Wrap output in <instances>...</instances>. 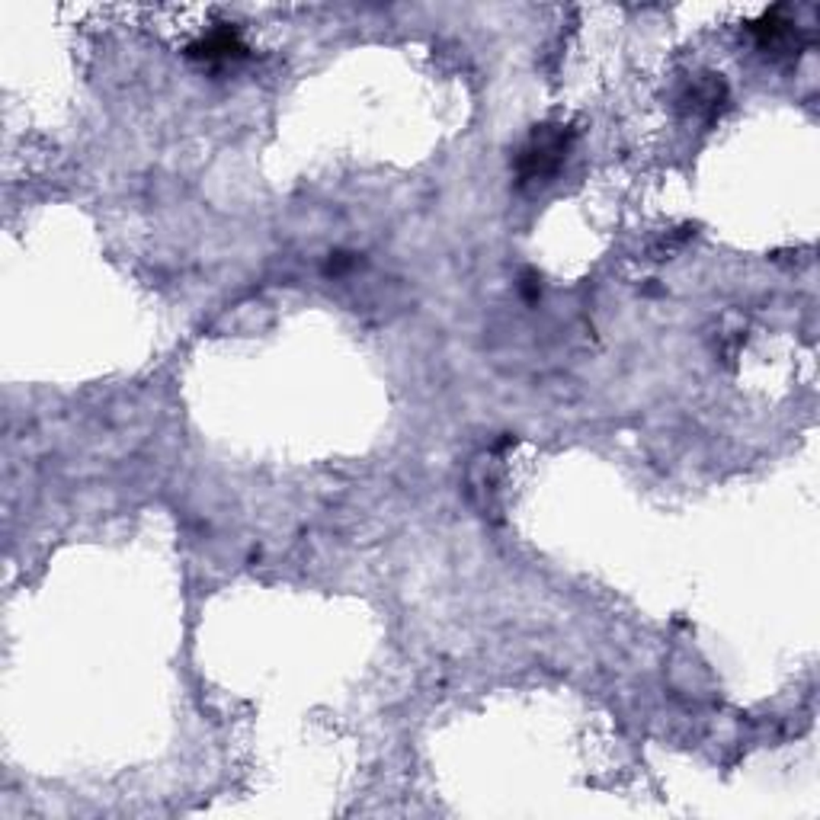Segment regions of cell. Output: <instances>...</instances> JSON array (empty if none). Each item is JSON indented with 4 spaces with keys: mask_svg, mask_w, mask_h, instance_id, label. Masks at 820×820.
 <instances>
[{
    "mask_svg": "<svg viewBox=\"0 0 820 820\" xmlns=\"http://www.w3.org/2000/svg\"><path fill=\"white\" fill-rule=\"evenodd\" d=\"M195 52L205 55V58H231V55H241L244 48H241V42L235 39L231 29H222V33L209 35L202 45H195Z\"/></svg>",
    "mask_w": 820,
    "mask_h": 820,
    "instance_id": "obj_2",
    "label": "cell"
},
{
    "mask_svg": "<svg viewBox=\"0 0 820 820\" xmlns=\"http://www.w3.org/2000/svg\"><path fill=\"white\" fill-rule=\"evenodd\" d=\"M561 151H565V145H561L558 135H552V138H542V142H535L529 151L523 155V174L525 176H542L548 174V170L558 164Z\"/></svg>",
    "mask_w": 820,
    "mask_h": 820,
    "instance_id": "obj_1",
    "label": "cell"
}]
</instances>
